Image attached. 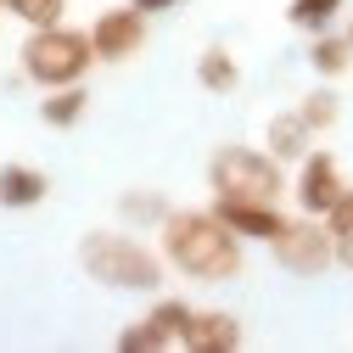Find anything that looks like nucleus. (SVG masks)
I'll list each match as a JSON object with an SVG mask.
<instances>
[{
	"instance_id": "nucleus-17",
	"label": "nucleus",
	"mask_w": 353,
	"mask_h": 353,
	"mask_svg": "<svg viewBox=\"0 0 353 353\" xmlns=\"http://www.w3.org/2000/svg\"><path fill=\"white\" fill-rule=\"evenodd\" d=\"M6 12L17 23H28V28H51V23H62L68 0H6Z\"/></svg>"
},
{
	"instance_id": "nucleus-20",
	"label": "nucleus",
	"mask_w": 353,
	"mask_h": 353,
	"mask_svg": "<svg viewBox=\"0 0 353 353\" xmlns=\"http://www.w3.org/2000/svg\"><path fill=\"white\" fill-rule=\"evenodd\" d=\"M325 225H331V236L353 230V185H342V196H336V202H331V213H325Z\"/></svg>"
},
{
	"instance_id": "nucleus-13",
	"label": "nucleus",
	"mask_w": 353,
	"mask_h": 353,
	"mask_svg": "<svg viewBox=\"0 0 353 353\" xmlns=\"http://www.w3.org/2000/svg\"><path fill=\"white\" fill-rule=\"evenodd\" d=\"M308 68H314L320 79H342L353 68V39L347 34H308Z\"/></svg>"
},
{
	"instance_id": "nucleus-19",
	"label": "nucleus",
	"mask_w": 353,
	"mask_h": 353,
	"mask_svg": "<svg viewBox=\"0 0 353 353\" xmlns=\"http://www.w3.org/2000/svg\"><path fill=\"white\" fill-rule=\"evenodd\" d=\"M118 213H123V219H135V225H157V219L168 213V202H163L157 191H129V196L118 202Z\"/></svg>"
},
{
	"instance_id": "nucleus-4",
	"label": "nucleus",
	"mask_w": 353,
	"mask_h": 353,
	"mask_svg": "<svg viewBox=\"0 0 353 353\" xmlns=\"http://www.w3.org/2000/svg\"><path fill=\"white\" fill-rule=\"evenodd\" d=\"M208 185L213 196H241V202H281L286 174L270 152L258 146H219L208 157Z\"/></svg>"
},
{
	"instance_id": "nucleus-9",
	"label": "nucleus",
	"mask_w": 353,
	"mask_h": 353,
	"mask_svg": "<svg viewBox=\"0 0 353 353\" xmlns=\"http://www.w3.org/2000/svg\"><path fill=\"white\" fill-rule=\"evenodd\" d=\"M213 213L225 219L241 241H275L281 225H286V213L275 202H241V196H213Z\"/></svg>"
},
{
	"instance_id": "nucleus-2",
	"label": "nucleus",
	"mask_w": 353,
	"mask_h": 353,
	"mask_svg": "<svg viewBox=\"0 0 353 353\" xmlns=\"http://www.w3.org/2000/svg\"><path fill=\"white\" fill-rule=\"evenodd\" d=\"M79 263L90 281H101L112 292H157L163 286V252H152L146 241L123 236V230H90L79 241Z\"/></svg>"
},
{
	"instance_id": "nucleus-5",
	"label": "nucleus",
	"mask_w": 353,
	"mask_h": 353,
	"mask_svg": "<svg viewBox=\"0 0 353 353\" xmlns=\"http://www.w3.org/2000/svg\"><path fill=\"white\" fill-rule=\"evenodd\" d=\"M270 247H275V263L292 270V275H325L331 263H336V236H331L325 219H314V213L286 219Z\"/></svg>"
},
{
	"instance_id": "nucleus-1",
	"label": "nucleus",
	"mask_w": 353,
	"mask_h": 353,
	"mask_svg": "<svg viewBox=\"0 0 353 353\" xmlns=\"http://www.w3.org/2000/svg\"><path fill=\"white\" fill-rule=\"evenodd\" d=\"M157 236H163L168 270H180L185 281H202V286L236 281L241 263H247V241L213 208H168L157 219Z\"/></svg>"
},
{
	"instance_id": "nucleus-8",
	"label": "nucleus",
	"mask_w": 353,
	"mask_h": 353,
	"mask_svg": "<svg viewBox=\"0 0 353 353\" xmlns=\"http://www.w3.org/2000/svg\"><path fill=\"white\" fill-rule=\"evenodd\" d=\"M342 185H347V180H342V168H336L331 152H303V157H297V191H292V196H297L303 213L325 219L331 202L342 196Z\"/></svg>"
},
{
	"instance_id": "nucleus-18",
	"label": "nucleus",
	"mask_w": 353,
	"mask_h": 353,
	"mask_svg": "<svg viewBox=\"0 0 353 353\" xmlns=\"http://www.w3.org/2000/svg\"><path fill=\"white\" fill-rule=\"evenodd\" d=\"M297 118L308 123V135H320V129H331V123L342 118V107H336V96H331V90H314V96H303Z\"/></svg>"
},
{
	"instance_id": "nucleus-24",
	"label": "nucleus",
	"mask_w": 353,
	"mask_h": 353,
	"mask_svg": "<svg viewBox=\"0 0 353 353\" xmlns=\"http://www.w3.org/2000/svg\"><path fill=\"white\" fill-rule=\"evenodd\" d=\"M0 6H6V0H0Z\"/></svg>"
},
{
	"instance_id": "nucleus-15",
	"label": "nucleus",
	"mask_w": 353,
	"mask_h": 353,
	"mask_svg": "<svg viewBox=\"0 0 353 353\" xmlns=\"http://www.w3.org/2000/svg\"><path fill=\"white\" fill-rule=\"evenodd\" d=\"M84 112H90V96H84L79 84H57V90H46V101H39V118L51 129H73Z\"/></svg>"
},
{
	"instance_id": "nucleus-6",
	"label": "nucleus",
	"mask_w": 353,
	"mask_h": 353,
	"mask_svg": "<svg viewBox=\"0 0 353 353\" xmlns=\"http://www.w3.org/2000/svg\"><path fill=\"white\" fill-rule=\"evenodd\" d=\"M185 325H191V303L163 297L146 320H135V325L118 331V347H123V353H168V347L185 342Z\"/></svg>"
},
{
	"instance_id": "nucleus-22",
	"label": "nucleus",
	"mask_w": 353,
	"mask_h": 353,
	"mask_svg": "<svg viewBox=\"0 0 353 353\" xmlns=\"http://www.w3.org/2000/svg\"><path fill=\"white\" fill-rule=\"evenodd\" d=\"M129 6H135V12H146V17H152V12H174V6H180V0H129Z\"/></svg>"
},
{
	"instance_id": "nucleus-10",
	"label": "nucleus",
	"mask_w": 353,
	"mask_h": 353,
	"mask_svg": "<svg viewBox=\"0 0 353 353\" xmlns=\"http://www.w3.org/2000/svg\"><path fill=\"white\" fill-rule=\"evenodd\" d=\"M185 353H236L241 347V320L225 314V308H191L185 325Z\"/></svg>"
},
{
	"instance_id": "nucleus-14",
	"label": "nucleus",
	"mask_w": 353,
	"mask_h": 353,
	"mask_svg": "<svg viewBox=\"0 0 353 353\" xmlns=\"http://www.w3.org/2000/svg\"><path fill=\"white\" fill-rule=\"evenodd\" d=\"M196 84L213 90V96H230L236 84H241V62H236L225 46H208V51L196 57Z\"/></svg>"
},
{
	"instance_id": "nucleus-21",
	"label": "nucleus",
	"mask_w": 353,
	"mask_h": 353,
	"mask_svg": "<svg viewBox=\"0 0 353 353\" xmlns=\"http://www.w3.org/2000/svg\"><path fill=\"white\" fill-rule=\"evenodd\" d=\"M336 263L353 275V230H342V236H336Z\"/></svg>"
},
{
	"instance_id": "nucleus-3",
	"label": "nucleus",
	"mask_w": 353,
	"mask_h": 353,
	"mask_svg": "<svg viewBox=\"0 0 353 353\" xmlns=\"http://www.w3.org/2000/svg\"><path fill=\"white\" fill-rule=\"evenodd\" d=\"M17 57H23V73L34 84H46V90H57V84H79L84 73H90V62H96L90 28H62V23L28 28V39H23Z\"/></svg>"
},
{
	"instance_id": "nucleus-11",
	"label": "nucleus",
	"mask_w": 353,
	"mask_h": 353,
	"mask_svg": "<svg viewBox=\"0 0 353 353\" xmlns=\"http://www.w3.org/2000/svg\"><path fill=\"white\" fill-rule=\"evenodd\" d=\"M51 196V180H46V168H34V163H0V208H39Z\"/></svg>"
},
{
	"instance_id": "nucleus-12",
	"label": "nucleus",
	"mask_w": 353,
	"mask_h": 353,
	"mask_svg": "<svg viewBox=\"0 0 353 353\" xmlns=\"http://www.w3.org/2000/svg\"><path fill=\"white\" fill-rule=\"evenodd\" d=\"M308 141H314V135H308V123H303L297 112H275L270 129H263V146H270L275 163H297V157L308 152Z\"/></svg>"
},
{
	"instance_id": "nucleus-23",
	"label": "nucleus",
	"mask_w": 353,
	"mask_h": 353,
	"mask_svg": "<svg viewBox=\"0 0 353 353\" xmlns=\"http://www.w3.org/2000/svg\"><path fill=\"white\" fill-rule=\"evenodd\" d=\"M347 39H353V23H347Z\"/></svg>"
},
{
	"instance_id": "nucleus-7",
	"label": "nucleus",
	"mask_w": 353,
	"mask_h": 353,
	"mask_svg": "<svg viewBox=\"0 0 353 353\" xmlns=\"http://www.w3.org/2000/svg\"><path fill=\"white\" fill-rule=\"evenodd\" d=\"M141 46H146V12H135V6H107L90 23L96 62H129V57H141Z\"/></svg>"
},
{
	"instance_id": "nucleus-16",
	"label": "nucleus",
	"mask_w": 353,
	"mask_h": 353,
	"mask_svg": "<svg viewBox=\"0 0 353 353\" xmlns=\"http://www.w3.org/2000/svg\"><path fill=\"white\" fill-rule=\"evenodd\" d=\"M342 12V0H286V23L303 28V34H320L331 28V17Z\"/></svg>"
}]
</instances>
